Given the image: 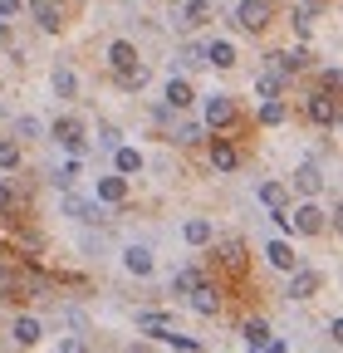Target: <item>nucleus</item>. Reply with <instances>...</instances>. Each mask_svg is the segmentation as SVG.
<instances>
[{
  "instance_id": "1",
  "label": "nucleus",
  "mask_w": 343,
  "mask_h": 353,
  "mask_svg": "<svg viewBox=\"0 0 343 353\" xmlns=\"http://www.w3.org/2000/svg\"><path fill=\"white\" fill-rule=\"evenodd\" d=\"M64 216H74V221H83V226H98V221H108V211H103V201H89V196H79V192H64Z\"/></svg>"
},
{
  "instance_id": "2",
  "label": "nucleus",
  "mask_w": 343,
  "mask_h": 353,
  "mask_svg": "<svg viewBox=\"0 0 343 353\" xmlns=\"http://www.w3.org/2000/svg\"><path fill=\"white\" fill-rule=\"evenodd\" d=\"M50 138H54L59 148H69V152L79 157V152H83V123H79V118H59V123L50 128Z\"/></svg>"
},
{
  "instance_id": "3",
  "label": "nucleus",
  "mask_w": 343,
  "mask_h": 353,
  "mask_svg": "<svg viewBox=\"0 0 343 353\" xmlns=\"http://www.w3.org/2000/svg\"><path fill=\"white\" fill-rule=\"evenodd\" d=\"M236 25L240 30H265L270 25V6H265V0H240V10H236Z\"/></svg>"
},
{
  "instance_id": "4",
  "label": "nucleus",
  "mask_w": 343,
  "mask_h": 353,
  "mask_svg": "<svg viewBox=\"0 0 343 353\" xmlns=\"http://www.w3.org/2000/svg\"><path fill=\"white\" fill-rule=\"evenodd\" d=\"M289 226L299 236H324V211L319 206H299V211H289Z\"/></svg>"
},
{
  "instance_id": "5",
  "label": "nucleus",
  "mask_w": 343,
  "mask_h": 353,
  "mask_svg": "<svg viewBox=\"0 0 343 353\" xmlns=\"http://www.w3.org/2000/svg\"><path fill=\"white\" fill-rule=\"evenodd\" d=\"M226 123H236V103L226 94H211L206 99V128H226Z\"/></svg>"
},
{
  "instance_id": "6",
  "label": "nucleus",
  "mask_w": 343,
  "mask_h": 353,
  "mask_svg": "<svg viewBox=\"0 0 343 353\" xmlns=\"http://www.w3.org/2000/svg\"><path fill=\"white\" fill-rule=\"evenodd\" d=\"M309 294H319V275L314 270H289V299H309Z\"/></svg>"
},
{
  "instance_id": "7",
  "label": "nucleus",
  "mask_w": 343,
  "mask_h": 353,
  "mask_svg": "<svg viewBox=\"0 0 343 353\" xmlns=\"http://www.w3.org/2000/svg\"><path fill=\"white\" fill-rule=\"evenodd\" d=\"M94 196H98L103 206H118V201L127 196V176H98V187H94Z\"/></svg>"
},
{
  "instance_id": "8",
  "label": "nucleus",
  "mask_w": 343,
  "mask_h": 353,
  "mask_svg": "<svg viewBox=\"0 0 343 353\" xmlns=\"http://www.w3.org/2000/svg\"><path fill=\"white\" fill-rule=\"evenodd\" d=\"M294 187L304 192V196H319V192H324V172H319V162H304V167H299V172H294Z\"/></svg>"
},
{
  "instance_id": "9",
  "label": "nucleus",
  "mask_w": 343,
  "mask_h": 353,
  "mask_svg": "<svg viewBox=\"0 0 343 353\" xmlns=\"http://www.w3.org/2000/svg\"><path fill=\"white\" fill-rule=\"evenodd\" d=\"M211 167H216V172H236L240 167V152L231 143H221V138H211Z\"/></svg>"
},
{
  "instance_id": "10",
  "label": "nucleus",
  "mask_w": 343,
  "mask_h": 353,
  "mask_svg": "<svg viewBox=\"0 0 343 353\" xmlns=\"http://www.w3.org/2000/svg\"><path fill=\"white\" fill-rule=\"evenodd\" d=\"M50 88H54V99H79V74L69 64H59L54 79H50Z\"/></svg>"
},
{
  "instance_id": "11",
  "label": "nucleus",
  "mask_w": 343,
  "mask_h": 353,
  "mask_svg": "<svg viewBox=\"0 0 343 353\" xmlns=\"http://www.w3.org/2000/svg\"><path fill=\"white\" fill-rule=\"evenodd\" d=\"M211 20V0H187V10H177V25L182 30H196Z\"/></svg>"
},
{
  "instance_id": "12",
  "label": "nucleus",
  "mask_w": 343,
  "mask_h": 353,
  "mask_svg": "<svg viewBox=\"0 0 343 353\" xmlns=\"http://www.w3.org/2000/svg\"><path fill=\"white\" fill-rule=\"evenodd\" d=\"M191 309H196V314H216V309H221V294H216V285H196L191 290Z\"/></svg>"
},
{
  "instance_id": "13",
  "label": "nucleus",
  "mask_w": 343,
  "mask_h": 353,
  "mask_svg": "<svg viewBox=\"0 0 343 353\" xmlns=\"http://www.w3.org/2000/svg\"><path fill=\"white\" fill-rule=\"evenodd\" d=\"M309 118L324 123V128H333V123H338V103H333L329 94H314V99H309Z\"/></svg>"
},
{
  "instance_id": "14",
  "label": "nucleus",
  "mask_w": 343,
  "mask_h": 353,
  "mask_svg": "<svg viewBox=\"0 0 343 353\" xmlns=\"http://www.w3.org/2000/svg\"><path fill=\"white\" fill-rule=\"evenodd\" d=\"M206 64L231 69V64H236V44H231V39H211V44H206Z\"/></svg>"
},
{
  "instance_id": "15",
  "label": "nucleus",
  "mask_w": 343,
  "mask_h": 353,
  "mask_svg": "<svg viewBox=\"0 0 343 353\" xmlns=\"http://www.w3.org/2000/svg\"><path fill=\"white\" fill-rule=\"evenodd\" d=\"M108 64H113V74H118V69H133V64H138V50H133L127 39H113V44H108Z\"/></svg>"
},
{
  "instance_id": "16",
  "label": "nucleus",
  "mask_w": 343,
  "mask_h": 353,
  "mask_svg": "<svg viewBox=\"0 0 343 353\" xmlns=\"http://www.w3.org/2000/svg\"><path fill=\"white\" fill-rule=\"evenodd\" d=\"M123 265H127L133 275H152V250H147V245H127V250H123Z\"/></svg>"
},
{
  "instance_id": "17",
  "label": "nucleus",
  "mask_w": 343,
  "mask_h": 353,
  "mask_svg": "<svg viewBox=\"0 0 343 353\" xmlns=\"http://www.w3.org/2000/svg\"><path fill=\"white\" fill-rule=\"evenodd\" d=\"M10 334H15V343H20V348H30V343H39V334H45V329H39V319L20 314V319L10 324Z\"/></svg>"
},
{
  "instance_id": "18",
  "label": "nucleus",
  "mask_w": 343,
  "mask_h": 353,
  "mask_svg": "<svg viewBox=\"0 0 343 353\" xmlns=\"http://www.w3.org/2000/svg\"><path fill=\"white\" fill-rule=\"evenodd\" d=\"M191 83L187 79H167V108H191Z\"/></svg>"
},
{
  "instance_id": "19",
  "label": "nucleus",
  "mask_w": 343,
  "mask_h": 353,
  "mask_svg": "<svg viewBox=\"0 0 343 353\" xmlns=\"http://www.w3.org/2000/svg\"><path fill=\"white\" fill-rule=\"evenodd\" d=\"M265 260L275 265V270H294V265H299V255H294L284 241H270V245H265Z\"/></svg>"
},
{
  "instance_id": "20",
  "label": "nucleus",
  "mask_w": 343,
  "mask_h": 353,
  "mask_svg": "<svg viewBox=\"0 0 343 353\" xmlns=\"http://www.w3.org/2000/svg\"><path fill=\"white\" fill-rule=\"evenodd\" d=\"M113 162H118V172H123V176H138V172H143V152L123 148V143L113 148Z\"/></svg>"
},
{
  "instance_id": "21",
  "label": "nucleus",
  "mask_w": 343,
  "mask_h": 353,
  "mask_svg": "<svg viewBox=\"0 0 343 353\" xmlns=\"http://www.w3.org/2000/svg\"><path fill=\"white\" fill-rule=\"evenodd\" d=\"M30 10H34V25L39 30H59V6H54V0H34Z\"/></svg>"
},
{
  "instance_id": "22",
  "label": "nucleus",
  "mask_w": 343,
  "mask_h": 353,
  "mask_svg": "<svg viewBox=\"0 0 343 353\" xmlns=\"http://www.w3.org/2000/svg\"><path fill=\"white\" fill-rule=\"evenodd\" d=\"M182 236H187V245H206L211 241V221L206 216H191L187 226H182Z\"/></svg>"
},
{
  "instance_id": "23",
  "label": "nucleus",
  "mask_w": 343,
  "mask_h": 353,
  "mask_svg": "<svg viewBox=\"0 0 343 353\" xmlns=\"http://www.w3.org/2000/svg\"><path fill=\"white\" fill-rule=\"evenodd\" d=\"M196 285H201V270H196V265H187V270L172 275V294H191Z\"/></svg>"
},
{
  "instance_id": "24",
  "label": "nucleus",
  "mask_w": 343,
  "mask_h": 353,
  "mask_svg": "<svg viewBox=\"0 0 343 353\" xmlns=\"http://www.w3.org/2000/svg\"><path fill=\"white\" fill-rule=\"evenodd\" d=\"M240 334H245V348H250V353H255V348H260V343H265V339H270V324H265V319H250V324H245V329H240Z\"/></svg>"
},
{
  "instance_id": "25",
  "label": "nucleus",
  "mask_w": 343,
  "mask_h": 353,
  "mask_svg": "<svg viewBox=\"0 0 343 353\" xmlns=\"http://www.w3.org/2000/svg\"><path fill=\"white\" fill-rule=\"evenodd\" d=\"M284 196H289V187L284 182H260V201L275 211V206H284Z\"/></svg>"
},
{
  "instance_id": "26",
  "label": "nucleus",
  "mask_w": 343,
  "mask_h": 353,
  "mask_svg": "<svg viewBox=\"0 0 343 353\" xmlns=\"http://www.w3.org/2000/svg\"><path fill=\"white\" fill-rule=\"evenodd\" d=\"M221 265H226V270H240V265H245V245L240 241H226L221 245Z\"/></svg>"
},
{
  "instance_id": "27",
  "label": "nucleus",
  "mask_w": 343,
  "mask_h": 353,
  "mask_svg": "<svg viewBox=\"0 0 343 353\" xmlns=\"http://www.w3.org/2000/svg\"><path fill=\"white\" fill-rule=\"evenodd\" d=\"M255 94H260V99H280V94H284V79L260 74V79H255Z\"/></svg>"
},
{
  "instance_id": "28",
  "label": "nucleus",
  "mask_w": 343,
  "mask_h": 353,
  "mask_svg": "<svg viewBox=\"0 0 343 353\" xmlns=\"http://www.w3.org/2000/svg\"><path fill=\"white\" fill-rule=\"evenodd\" d=\"M260 123H265V128H280V123H284V103H280V99H265V103H260Z\"/></svg>"
},
{
  "instance_id": "29",
  "label": "nucleus",
  "mask_w": 343,
  "mask_h": 353,
  "mask_svg": "<svg viewBox=\"0 0 343 353\" xmlns=\"http://www.w3.org/2000/svg\"><path fill=\"white\" fill-rule=\"evenodd\" d=\"M118 83H123V88H143V83H147V64H133V69H118Z\"/></svg>"
},
{
  "instance_id": "30",
  "label": "nucleus",
  "mask_w": 343,
  "mask_h": 353,
  "mask_svg": "<svg viewBox=\"0 0 343 353\" xmlns=\"http://www.w3.org/2000/svg\"><path fill=\"white\" fill-rule=\"evenodd\" d=\"M15 167H20V148L6 138V143H0V172H15Z\"/></svg>"
},
{
  "instance_id": "31",
  "label": "nucleus",
  "mask_w": 343,
  "mask_h": 353,
  "mask_svg": "<svg viewBox=\"0 0 343 353\" xmlns=\"http://www.w3.org/2000/svg\"><path fill=\"white\" fill-rule=\"evenodd\" d=\"M74 176H79V167H74V162H69V167H59V172H54V176H50V182H54V187H59V192H74Z\"/></svg>"
},
{
  "instance_id": "32",
  "label": "nucleus",
  "mask_w": 343,
  "mask_h": 353,
  "mask_svg": "<svg viewBox=\"0 0 343 353\" xmlns=\"http://www.w3.org/2000/svg\"><path fill=\"white\" fill-rule=\"evenodd\" d=\"M182 64H187V69H201V64H206V44H187V50H182Z\"/></svg>"
},
{
  "instance_id": "33",
  "label": "nucleus",
  "mask_w": 343,
  "mask_h": 353,
  "mask_svg": "<svg viewBox=\"0 0 343 353\" xmlns=\"http://www.w3.org/2000/svg\"><path fill=\"white\" fill-rule=\"evenodd\" d=\"M59 353H89V343H83V334H64L59 339Z\"/></svg>"
},
{
  "instance_id": "34",
  "label": "nucleus",
  "mask_w": 343,
  "mask_h": 353,
  "mask_svg": "<svg viewBox=\"0 0 343 353\" xmlns=\"http://www.w3.org/2000/svg\"><path fill=\"white\" fill-rule=\"evenodd\" d=\"M294 30H299V34H309V30H314V10H309V6H299V10H294Z\"/></svg>"
},
{
  "instance_id": "35",
  "label": "nucleus",
  "mask_w": 343,
  "mask_h": 353,
  "mask_svg": "<svg viewBox=\"0 0 343 353\" xmlns=\"http://www.w3.org/2000/svg\"><path fill=\"white\" fill-rule=\"evenodd\" d=\"M15 132H20V138H39V132H45V123H39V118H20Z\"/></svg>"
},
{
  "instance_id": "36",
  "label": "nucleus",
  "mask_w": 343,
  "mask_h": 353,
  "mask_svg": "<svg viewBox=\"0 0 343 353\" xmlns=\"http://www.w3.org/2000/svg\"><path fill=\"white\" fill-rule=\"evenodd\" d=\"M177 143H201V123H182L177 128Z\"/></svg>"
},
{
  "instance_id": "37",
  "label": "nucleus",
  "mask_w": 343,
  "mask_h": 353,
  "mask_svg": "<svg viewBox=\"0 0 343 353\" xmlns=\"http://www.w3.org/2000/svg\"><path fill=\"white\" fill-rule=\"evenodd\" d=\"M6 211H15V187L0 182V216H6Z\"/></svg>"
},
{
  "instance_id": "38",
  "label": "nucleus",
  "mask_w": 343,
  "mask_h": 353,
  "mask_svg": "<svg viewBox=\"0 0 343 353\" xmlns=\"http://www.w3.org/2000/svg\"><path fill=\"white\" fill-rule=\"evenodd\" d=\"M25 10V0H0V20H10V15H20Z\"/></svg>"
},
{
  "instance_id": "39",
  "label": "nucleus",
  "mask_w": 343,
  "mask_h": 353,
  "mask_svg": "<svg viewBox=\"0 0 343 353\" xmlns=\"http://www.w3.org/2000/svg\"><path fill=\"white\" fill-rule=\"evenodd\" d=\"M338 83H343V79H338V64H329V69H324V88H329V94H338Z\"/></svg>"
},
{
  "instance_id": "40",
  "label": "nucleus",
  "mask_w": 343,
  "mask_h": 353,
  "mask_svg": "<svg viewBox=\"0 0 343 353\" xmlns=\"http://www.w3.org/2000/svg\"><path fill=\"white\" fill-rule=\"evenodd\" d=\"M255 353H289V348H284L280 339H265V343H260V348H255Z\"/></svg>"
},
{
  "instance_id": "41",
  "label": "nucleus",
  "mask_w": 343,
  "mask_h": 353,
  "mask_svg": "<svg viewBox=\"0 0 343 353\" xmlns=\"http://www.w3.org/2000/svg\"><path fill=\"white\" fill-rule=\"evenodd\" d=\"M338 339H343V319L333 314V319H329V343H338Z\"/></svg>"
},
{
  "instance_id": "42",
  "label": "nucleus",
  "mask_w": 343,
  "mask_h": 353,
  "mask_svg": "<svg viewBox=\"0 0 343 353\" xmlns=\"http://www.w3.org/2000/svg\"><path fill=\"white\" fill-rule=\"evenodd\" d=\"M127 353H147V348H143V343H138V348H127Z\"/></svg>"
}]
</instances>
